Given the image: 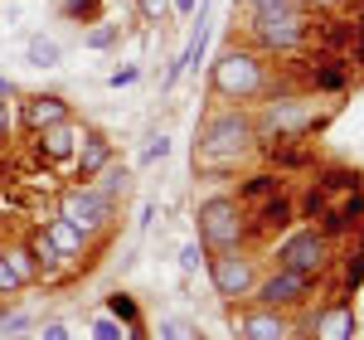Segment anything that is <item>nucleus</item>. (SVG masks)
<instances>
[{
  "label": "nucleus",
  "instance_id": "nucleus-1",
  "mask_svg": "<svg viewBox=\"0 0 364 340\" xmlns=\"http://www.w3.org/2000/svg\"><path fill=\"white\" fill-rule=\"evenodd\" d=\"M248 151H257L252 112H243V107L209 112L204 127H199V142H195V170L199 175H228V170H238V161Z\"/></svg>",
  "mask_w": 364,
  "mask_h": 340
},
{
  "label": "nucleus",
  "instance_id": "nucleus-2",
  "mask_svg": "<svg viewBox=\"0 0 364 340\" xmlns=\"http://www.w3.org/2000/svg\"><path fill=\"white\" fill-rule=\"evenodd\" d=\"M209 87L224 102H257L262 92H272V63H267L262 49L228 44L224 54L214 58V68H209Z\"/></svg>",
  "mask_w": 364,
  "mask_h": 340
},
{
  "label": "nucleus",
  "instance_id": "nucleus-3",
  "mask_svg": "<svg viewBox=\"0 0 364 340\" xmlns=\"http://www.w3.org/2000/svg\"><path fill=\"white\" fill-rule=\"evenodd\" d=\"M311 15L306 5H282V10H252L248 15V34H252V49L262 54H296L311 44Z\"/></svg>",
  "mask_w": 364,
  "mask_h": 340
},
{
  "label": "nucleus",
  "instance_id": "nucleus-4",
  "mask_svg": "<svg viewBox=\"0 0 364 340\" xmlns=\"http://www.w3.org/2000/svg\"><path fill=\"white\" fill-rule=\"evenodd\" d=\"M199 219V243L209 253L224 248H248V204H238V195H209L195 209Z\"/></svg>",
  "mask_w": 364,
  "mask_h": 340
},
{
  "label": "nucleus",
  "instance_id": "nucleus-5",
  "mask_svg": "<svg viewBox=\"0 0 364 340\" xmlns=\"http://www.w3.org/2000/svg\"><path fill=\"white\" fill-rule=\"evenodd\" d=\"M331 262H336V243L316 224L291 228L277 243V267H291V272H301V277H316V282H321V277L331 272Z\"/></svg>",
  "mask_w": 364,
  "mask_h": 340
},
{
  "label": "nucleus",
  "instance_id": "nucleus-6",
  "mask_svg": "<svg viewBox=\"0 0 364 340\" xmlns=\"http://www.w3.org/2000/svg\"><path fill=\"white\" fill-rule=\"evenodd\" d=\"M58 214L68 219V224H78L87 238H102V233H112L117 228V199H107L102 190H92V185H68L63 195H58Z\"/></svg>",
  "mask_w": 364,
  "mask_h": 340
},
{
  "label": "nucleus",
  "instance_id": "nucleus-7",
  "mask_svg": "<svg viewBox=\"0 0 364 340\" xmlns=\"http://www.w3.org/2000/svg\"><path fill=\"white\" fill-rule=\"evenodd\" d=\"M204 272H209V287L224 297V302H243L257 287V262H252L248 248H224V253L204 257Z\"/></svg>",
  "mask_w": 364,
  "mask_h": 340
},
{
  "label": "nucleus",
  "instance_id": "nucleus-8",
  "mask_svg": "<svg viewBox=\"0 0 364 340\" xmlns=\"http://www.w3.org/2000/svg\"><path fill=\"white\" fill-rule=\"evenodd\" d=\"M311 297H316V277H301L291 267H272L252 287V302L272 307V312H301V307H311Z\"/></svg>",
  "mask_w": 364,
  "mask_h": 340
},
{
  "label": "nucleus",
  "instance_id": "nucleus-9",
  "mask_svg": "<svg viewBox=\"0 0 364 340\" xmlns=\"http://www.w3.org/2000/svg\"><path fill=\"white\" fill-rule=\"evenodd\" d=\"M360 336V316L350 302H326L306 321V340H355Z\"/></svg>",
  "mask_w": 364,
  "mask_h": 340
},
{
  "label": "nucleus",
  "instance_id": "nucleus-10",
  "mask_svg": "<svg viewBox=\"0 0 364 340\" xmlns=\"http://www.w3.org/2000/svg\"><path fill=\"white\" fill-rule=\"evenodd\" d=\"M233 321H238V340H291L296 336L291 316L272 312V307H257V302H252L248 312H238Z\"/></svg>",
  "mask_w": 364,
  "mask_h": 340
},
{
  "label": "nucleus",
  "instance_id": "nucleus-11",
  "mask_svg": "<svg viewBox=\"0 0 364 340\" xmlns=\"http://www.w3.org/2000/svg\"><path fill=\"white\" fill-rule=\"evenodd\" d=\"M291 219H296V199L277 190V195H267V199H257V204H252L248 238H272V233H287V228H291Z\"/></svg>",
  "mask_w": 364,
  "mask_h": 340
},
{
  "label": "nucleus",
  "instance_id": "nucleus-12",
  "mask_svg": "<svg viewBox=\"0 0 364 340\" xmlns=\"http://www.w3.org/2000/svg\"><path fill=\"white\" fill-rule=\"evenodd\" d=\"M44 233H49V243H54L58 248V257H63V262H68V267H87V262H92V238H87L83 228L78 224H68V219H63V214H54V219H44Z\"/></svg>",
  "mask_w": 364,
  "mask_h": 340
},
{
  "label": "nucleus",
  "instance_id": "nucleus-13",
  "mask_svg": "<svg viewBox=\"0 0 364 340\" xmlns=\"http://www.w3.org/2000/svg\"><path fill=\"white\" fill-rule=\"evenodd\" d=\"M20 122H25L29 132H44V127H58V122H73V107L58 92H29L25 102H20Z\"/></svg>",
  "mask_w": 364,
  "mask_h": 340
},
{
  "label": "nucleus",
  "instance_id": "nucleus-14",
  "mask_svg": "<svg viewBox=\"0 0 364 340\" xmlns=\"http://www.w3.org/2000/svg\"><path fill=\"white\" fill-rule=\"evenodd\" d=\"M107 161H117L112 137H107V132H97V127H87L83 137H78V151H73V170H78V180H92Z\"/></svg>",
  "mask_w": 364,
  "mask_h": 340
},
{
  "label": "nucleus",
  "instance_id": "nucleus-15",
  "mask_svg": "<svg viewBox=\"0 0 364 340\" xmlns=\"http://www.w3.org/2000/svg\"><path fill=\"white\" fill-rule=\"evenodd\" d=\"M39 137V161L44 166H63V161H73V151H78V127L73 122H58V127H44V132H34Z\"/></svg>",
  "mask_w": 364,
  "mask_h": 340
},
{
  "label": "nucleus",
  "instance_id": "nucleus-16",
  "mask_svg": "<svg viewBox=\"0 0 364 340\" xmlns=\"http://www.w3.org/2000/svg\"><path fill=\"white\" fill-rule=\"evenodd\" d=\"M306 83L316 87V92H345V87H350V58L321 54V58L306 68Z\"/></svg>",
  "mask_w": 364,
  "mask_h": 340
},
{
  "label": "nucleus",
  "instance_id": "nucleus-17",
  "mask_svg": "<svg viewBox=\"0 0 364 340\" xmlns=\"http://www.w3.org/2000/svg\"><path fill=\"white\" fill-rule=\"evenodd\" d=\"M25 248H29V257H34V267H39V282H58L63 272H73V267L58 257V248L49 243V233H44V228H34V233H29Z\"/></svg>",
  "mask_w": 364,
  "mask_h": 340
},
{
  "label": "nucleus",
  "instance_id": "nucleus-18",
  "mask_svg": "<svg viewBox=\"0 0 364 340\" xmlns=\"http://www.w3.org/2000/svg\"><path fill=\"white\" fill-rule=\"evenodd\" d=\"M364 175L355 166H316V190L321 195H345V190H360Z\"/></svg>",
  "mask_w": 364,
  "mask_h": 340
},
{
  "label": "nucleus",
  "instance_id": "nucleus-19",
  "mask_svg": "<svg viewBox=\"0 0 364 340\" xmlns=\"http://www.w3.org/2000/svg\"><path fill=\"white\" fill-rule=\"evenodd\" d=\"M87 185H92V190H102L107 199H117V195H127V190H132V170L122 166V161H107V166L97 170Z\"/></svg>",
  "mask_w": 364,
  "mask_h": 340
},
{
  "label": "nucleus",
  "instance_id": "nucleus-20",
  "mask_svg": "<svg viewBox=\"0 0 364 340\" xmlns=\"http://www.w3.org/2000/svg\"><path fill=\"white\" fill-rule=\"evenodd\" d=\"M25 63L29 68H58V63H63V44L49 39V34H34L25 44Z\"/></svg>",
  "mask_w": 364,
  "mask_h": 340
},
{
  "label": "nucleus",
  "instance_id": "nucleus-21",
  "mask_svg": "<svg viewBox=\"0 0 364 340\" xmlns=\"http://www.w3.org/2000/svg\"><path fill=\"white\" fill-rule=\"evenodd\" d=\"M282 190V175L277 170H257V175H248L243 185H238V204H257V199L277 195Z\"/></svg>",
  "mask_w": 364,
  "mask_h": 340
},
{
  "label": "nucleus",
  "instance_id": "nucleus-22",
  "mask_svg": "<svg viewBox=\"0 0 364 340\" xmlns=\"http://www.w3.org/2000/svg\"><path fill=\"white\" fill-rule=\"evenodd\" d=\"M87 49H97V54H107V49H117L122 44V25L117 20H92V29L83 34Z\"/></svg>",
  "mask_w": 364,
  "mask_h": 340
},
{
  "label": "nucleus",
  "instance_id": "nucleus-23",
  "mask_svg": "<svg viewBox=\"0 0 364 340\" xmlns=\"http://www.w3.org/2000/svg\"><path fill=\"white\" fill-rule=\"evenodd\" d=\"M107 316H112V321H122L127 331H132V326H141L136 297H132V292H112V297H107Z\"/></svg>",
  "mask_w": 364,
  "mask_h": 340
},
{
  "label": "nucleus",
  "instance_id": "nucleus-24",
  "mask_svg": "<svg viewBox=\"0 0 364 340\" xmlns=\"http://www.w3.org/2000/svg\"><path fill=\"white\" fill-rule=\"evenodd\" d=\"M0 253H5V262L15 267V277H20V287L39 282V267H34V257H29V248H25V243H15V248H0Z\"/></svg>",
  "mask_w": 364,
  "mask_h": 340
},
{
  "label": "nucleus",
  "instance_id": "nucleus-25",
  "mask_svg": "<svg viewBox=\"0 0 364 340\" xmlns=\"http://www.w3.org/2000/svg\"><path fill=\"white\" fill-rule=\"evenodd\" d=\"M58 15H63V20H83V25H92V20H102V0H63Z\"/></svg>",
  "mask_w": 364,
  "mask_h": 340
},
{
  "label": "nucleus",
  "instance_id": "nucleus-26",
  "mask_svg": "<svg viewBox=\"0 0 364 340\" xmlns=\"http://www.w3.org/2000/svg\"><path fill=\"white\" fill-rule=\"evenodd\" d=\"M141 25H166L170 20V0H132Z\"/></svg>",
  "mask_w": 364,
  "mask_h": 340
},
{
  "label": "nucleus",
  "instance_id": "nucleus-27",
  "mask_svg": "<svg viewBox=\"0 0 364 340\" xmlns=\"http://www.w3.org/2000/svg\"><path fill=\"white\" fill-rule=\"evenodd\" d=\"M161 340H199V331L180 316H161Z\"/></svg>",
  "mask_w": 364,
  "mask_h": 340
},
{
  "label": "nucleus",
  "instance_id": "nucleus-28",
  "mask_svg": "<svg viewBox=\"0 0 364 340\" xmlns=\"http://www.w3.org/2000/svg\"><path fill=\"white\" fill-rule=\"evenodd\" d=\"M204 257H209L204 243H185V248H180V272H185V277H195L199 267H204Z\"/></svg>",
  "mask_w": 364,
  "mask_h": 340
},
{
  "label": "nucleus",
  "instance_id": "nucleus-29",
  "mask_svg": "<svg viewBox=\"0 0 364 340\" xmlns=\"http://www.w3.org/2000/svg\"><path fill=\"white\" fill-rule=\"evenodd\" d=\"M92 340H127V326L112 321V316H102V321H92Z\"/></svg>",
  "mask_w": 364,
  "mask_h": 340
},
{
  "label": "nucleus",
  "instance_id": "nucleus-30",
  "mask_svg": "<svg viewBox=\"0 0 364 340\" xmlns=\"http://www.w3.org/2000/svg\"><path fill=\"white\" fill-rule=\"evenodd\" d=\"M364 282V248L355 257H345V287H350V292H355V287Z\"/></svg>",
  "mask_w": 364,
  "mask_h": 340
},
{
  "label": "nucleus",
  "instance_id": "nucleus-31",
  "mask_svg": "<svg viewBox=\"0 0 364 340\" xmlns=\"http://www.w3.org/2000/svg\"><path fill=\"white\" fill-rule=\"evenodd\" d=\"M20 292V277H15V267L5 262V253H0V297H15Z\"/></svg>",
  "mask_w": 364,
  "mask_h": 340
},
{
  "label": "nucleus",
  "instance_id": "nucleus-32",
  "mask_svg": "<svg viewBox=\"0 0 364 340\" xmlns=\"http://www.w3.org/2000/svg\"><path fill=\"white\" fill-rule=\"evenodd\" d=\"M10 132H15V112H10V97H0V151L10 146Z\"/></svg>",
  "mask_w": 364,
  "mask_h": 340
},
{
  "label": "nucleus",
  "instance_id": "nucleus-33",
  "mask_svg": "<svg viewBox=\"0 0 364 340\" xmlns=\"http://www.w3.org/2000/svg\"><path fill=\"white\" fill-rule=\"evenodd\" d=\"M166 156H170V142H166V137H156V142L141 151V166H156V161H166Z\"/></svg>",
  "mask_w": 364,
  "mask_h": 340
},
{
  "label": "nucleus",
  "instance_id": "nucleus-34",
  "mask_svg": "<svg viewBox=\"0 0 364 340\" xmlns=\"http://www.w3.org/2000/svg\"><path fill=\"white\" fill-rule=\"evenodd\" d=\"M136 78H141V63H122V68H117V73L107 78V83H112V87H132Z\"/></svg>",
  "mask_w": 364,
  "mask_h": 340
},
{
  "label": "nucleus",
  "instance_id": "nucleus-35",
  "mask_svg": "<svg viewBox=\"0 0 364 340\" xmlns=\"http://www.w3.org/2000/svg\"><path fill=\"white\" fill-rule=\"evenodd\" d=\"M301 5H306L311 15H340V10H345L350 0H301Z\"/></svg>",
  "mask_w": 364,
  "mask_h": 340
},
{
  "label": "nucleus",
  "instance_id": "nucleus-36",
  "mask_svg": "<svg viewBox=\"0 0 364 340\" xmlns=\"http://www.w3.org/2000/svg\"><path fill=\"white\" fill-rule=\"evenodd\" d=\"M25 326H29V316H25V312L0 316V336H15V331H25Z\"/></svg>",
  "mask_w": 364,
  "mask_h": 340
},
{
  "label": "nucleus",
  "instance_id": "nucleus-37",
  "mask_svg": "<svg viewBox=\"0 0 364 340\" xmlns=\"http://www.w3.org/2000/svg\"><path fill=\"white\" fill-rule=\"evenodd\" d=\"M282 5H301V0H243V10H282Z\"/></svg>",
  "mask_w": 364,
  "mask_h": 340
},
{
  "label": "nucleus",
  "instance_id": "nucleus-38",
  "mask_svg": "<svg viewBox=\"0 0 364 340\" xmlns=\"http://www.w3.org/2000/svg\"><path fill=\"white\" fill-rule=\"evenodd\" d=\"M39 340H73V336H68V326H58V321H49V326L39 331Z\"/></svg>",
  "mask_w": 364,
  "mask_h": 340
},
{
  "label": "nucleus",
  "instance_id": "nucleus-39",
  "mask_svg": "<svg viewBox=\"0 0 364 340\" xmlns=\"http://www.w3.org/2000/svg\"><path fill=\"white\" fill-rule=\"evenodd\" d=\"M199 0H170V15H195Z\"/></svg>",
  "mask_w": 364,
  "mask_h": 340
},
{
  "label": "nucleus",
  "instance_id": "nucleus-40",
  "mask_svg": "<svg viewBox=\"0 0 364 340\" xmlns=\"http://www.w3.org/2000/svg\"><path fill=\"white\" fill-rule=\"evenodd\" d=\"M151 219H156V204L146 199V204H141V214H136V224H141V228H151Z\"/></svg>",
  "mask_w": 364,
  "mask_h": 340
},
{
  "label": "nucleus",
  "instance_id": "nucleus-41",
  "mask_svg": "<svg viewBox=\"0 0 364 340\" xmlns=\"http://www.w3.org/2000/svg\"><path fill=\"white\" fill-rule=\"evenodd\" d=\"M0 97H15V83L10 78H0Z\"/></svg>",
  "mask_w": 364,
  "mask_h": 340
},
{
  "label": "nucleus",
  "instance_id": "nucleus-42",
  "mask_svg": "<svg viewBox=\"0 0 364 340\" xmlns=\"http://www.w3.org/2000/svg\"><path fill=\"white\" fill-rule=\"evenodd\" d=\"M350 10H355V20H364V0H350Z\"/></svg>",
  "mask_w": 364,
  "mask_h": 340
}]
</instances>
